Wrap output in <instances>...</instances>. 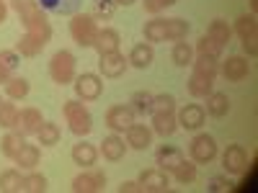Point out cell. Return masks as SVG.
<instances>
[{
  "instance_id": "cell-41",
  "label": "cell",
  "mask_w": 258,
  "mask_h": 193,
  "mask_svg": "<svg viewBox=\"0 0 258 193\" xmlns=\"http://www.w3.org/2000/svg\"><path fill=\"white\" fill-rule=\"evenodd\" d=\"M49 188V180L41 175V173H31L24 178V190L26 193H44Z\"/></svg>"
},
{
  "instance_id": "cell-9",
  "label": "cell",
  "mask_w": 258,
  "mask_h": 193,
  "mask_svg": "<svg viewBox=\"0 0 258 193\" xmlns=\"http://www.w3.org/2000/svg\"><path fill=\"white\" fill-rule=\"evenodd\" d=\"M222 167H225V173H230V175L245 173V167H248L245 149H243L240 144H230L225 152H222Z\"/></svg>"
},
{
  "instance_id": "cell-31",
  "label": "cell",
  "mask_w": 258,
  "mask_h": 193,
  "mask_svg": "<svg viewBox=\"0 0 258 193\" xmlns=\"http://www.w3.org/2000/svg\"><path fill=\"white\" fill-rule=\"evenodd\" d=\"M3 88H6V95L11 98V101H21V98H26L29 95V90H31V82L26 80V77H11L6 85H3Z\"/></svg>"
},
{
  "instance_id": "cell-40",
  "label": "cell",
  "mask_w": 258,
  "mask_h": 193,
  "mask_svg": "<svg viewBox=\"0 0 258 193\" xmlns=\"http://www.w3.org/2000/svg\"><path fill=\"white\" fill-rule=\"evenodd\" d=\"M235 34H238L240 39H245V36H250V34H258V21H255V16L250 13V16H240L238 21H235Z\"/></svg>"
},
{
  "instance_id": "cell-6",
  "label": "cell",
  "mask_w": 258,
  "mask_h": 193,
  "mask_svg": "<svg viewBox=\"0 0 258 193\" xmlns=\"http://www.w3.org/2000/svg\"><path fill=\"white\" fill-rule=\"evenodd\" d=\"M137 183H140L142 193H165L170 188V175L163 173L160 167H150V170H142L140 173Z\"/></svg>"
},
{
  "instance_id": "cell-14",
  "label": "cell",
  "mask_w": 258,
  "mask_h": 193,
  "mask_svg": "<svg viewBox=\"0 0 258 193\" xmlns=\"http://www.w3.org/2000/svg\"><path fill=\"white\" fill-rule=\"evenodd\" d=\"M44 119H41L39 109H24L18 114V124H16V132L24 134V137H36V132L41 129Z\"/></svg>"
},
{
  "instance_id": "cell-8",
  "label": "cell",
  "mask_w": 258,
  "mask_h": 193,
  "mask_svg": "<svg viewBox=\"0 0 258 193\" xmlns=\"http://www.w3.org/2000/svg\"><path fill=\"white\" fill-rule=\"evenodd\" d=\"M132 124H135V111L129 109V106H111V109L106 111V126L116 134H124Z\"/></svg>"
},
{
  "instance_id": "cell-44",
  "label": "cell",
  "mask_w": 258,
  "mask_h": 193,
  "mask_svg": "<svg viewBox=\"0 0 258 193\" xmlns=\"http://www.w3.org/2000/svg\"><path fill=\"white\" fill-rule=\"evenodd\" d=\"M11 8H13L18 16H26V13H31L34 8H39V0H11Z\"/></svg>"
},
{
  "instance_id": "cell-47",
  "label": "cell",
  "mask_w": 258,
  "mask_h": 193,
  "mask_svg": "<svg viewBox=\"0 0 258 193\" xmlns=\"http://www.w3.org/2000/svg\"><path fill=\"white\" fill-rule=\"evenodd\" d=\"M142 6H145V13L158 16L163 11V0H142Z\"/></svg>"
},
{
  "instance_id": "cell-30",
  "label": "cell",
  "mask_w": 258,
  "mask_h": 193,
  "mask_svg": "<svg viewBox=\"0 0 258 193\" xmlns=\"http://www.w3.org/2000/svg\"><path fill=\"white\" fill-rule=\"evenodd\" d=\"M24 142H26V137L18 134L16 129H13V132H8L3 139H0V152H3L8 160H13V157L18 155V149L24 147Z\"/></svg>"
},
{
  "instance_id": "cell-48",
  "label": "cell",
  "mask_w": 258,
  "mask_h": 193,
  "mask_svg": "<svg viewBox=\"0 0 258 193\" xmlns=\"http://www.w3.org/2000/svg\"><path fill=\"white\" fill-rule=\"evenodd\" d=\"M119 193H142V190H140V183L137 180H124L119 185Z\"/></svg>"
},
{
  "instance_id": "cell-21",
  "label": "cell",
  "mask_w": 258,
  "mask_h": 193,
  "mask_svg": "<svg viewBox=\"0 0 258 193\" xmlns=\"http://www.w3.org/2000/svg\"><path fill=\"white\" fill-rule=\"evenodd\" d=\"M230 109H232V103H230V98H227V93H209L207 95V114L209 116H214V119H225L227 114H230Z\"/></svg>"
},
{
  "instance_id": "cell-32",
  "label": "cell",
  "mask_w": 258,
  "mask_h": 193,
  "mask_svg": "<svg viewBox=\"0 0 258 193\" xmlns=\"http://www.w3.org/2000/svg\"><path fill=\"white\" fill-rule=\"evenodd\" d=\"M145 41H150V44L165 41V18L155 16L153 21H147L145 24Z\"/></svg>"
},
{
  "instance_id": "cell-20",
  "label": "cell",
  "mask_w": 258,
  "mask_h": 193,
  "mask_svg": "<svg viewBox=\"0 0 258 193\" xmlns=\"http://www.w3.org/2000/svg\"><path fill=\"white\" fill-rule=\"evenodd\" d=\"M153 116V134L158 137H170L178 129L176 111H163V114H150Z\"/></svg>"
},
{
  "instance_id": "cell-37",
  "label": "cell",
  "mask_w": 258,
  "mask_h": 193,
  "mask_svg": "<svg viewBox=\"0 0 258 193\" xmlns=\"http://www.w3.org/2000/svg\"><path fill=\"white\" fill-rule=\"evenodd\" d=\"M18 106L16 103H0V126L3 129H16V124H18Z\"/></svg>"
},
{
  "instance_id": "cell-11",
  "label": "cell",
  "mask_w": 258,
  "mask_h": 193,
  "mask_svg": "<svg viewBox=\"0 0 258 193\" xmlns=\"http://www.w3.org/2000/svg\"><path fill=\"white\" fill-rule=\"evenodd\" d=\"M204 119H207V111H204V106H199V103H188V106H183V109L176 114L178 126L188 129V132L202 129L204 126Z\"/></svg>"
},
{
  "instance_id": "cell-12",
  "label": "cell",
  "mask_w": 258,
  "mask_h": 193,
  "mask_svg": "<svg viewBox=\"0 0 258 193\" xmlns=\"http://www.w3.org/2000/svg\"><path fill=\"white\" fill-rule=\"evenodd\" d=\"M47 44H49V39H47V36L26 31L24 36H21V39L16 41V52H18L21 57H39L41 52H44V47H47Z\"/></svg>"
},
{
  "instance_id": "cell-7",
  "label": "cell",
  "mask_w": 258,
  "mask_h": 193,
  "mask_svg": "<svg viewBox=\"0 0 258 193\" xmlns=\"http://www.w3.org/2000/svg\"><path fill=\"white\" fill-rule=\"evenodd\" d=\"M126 67H129V59H126L121 52L101 54V59H98V70H101V75H103V77H109V80L121 77V75L126 72Z\"/></svg>"
},
{
  "instance_id": "cell-2",
  "label": "cell",
  "mask_w": 258,
  "mask_h": 193,
  "mask_svg": "<svg viewBox=\"0 0 258 193\" xmlns=\"http://www.w3.org/2000/svg\"><path fill=\"white\" fill-rule=\"evenodd\" d=\"M70 36H73V41L78 47L91 49L96 44V36H98L96 18L91 13H73V18H70Z\"/></svg>"
},
{
  "instance_id": "cell-43",
  "label": "cell",
  "mask_w": 258,
  "mask_h": 193,
  "mask_svg": "<svg viewBox=\"0 0 258 193\" xmlns=\"http://www.w3.org/2000/svg\"><path fill=\"white\" fill-rule=\"evenodd\" d=\"M114 11H116V3H114V0H96V6H93V18L111 21V18H114Z\"/></svg>"
},
{
  "instance_id": "cell-19",
  "label": "cell",
  "mask_w": 258,
  "mask_h": 193,
  "mask_svg": "<svg viewBox=\"0 0 258 193\" xmlns=\"http://www.w3.org/2000/svg\"><path fill=\"white\" fill-rule=\"evenodd\" d=\"M101 155H103V160H109V162H119L124 155H126V144H124V139L114 132V134H109L103 142H101Z\"/></svg>"
},
{
  "instance_id": "cell-27",
  "label": "cell",
  "mask_w": 258,
  "mask_h": 193,
  "mask_svg": "<svg viewBox=\"0 0 258 193\" xmlns=\"http://www.w3.org/2000/svg\"><path fill=\"white\" fill-rule=\"evenodd\" d=\"M24 190V175L16 167L0 173V193H21Z\"/></svg>"
},
{
  "instance_id": "cell-50",
  "label": "cell",
  "mask_w": 258,
  "mask_h": 193,
  "mask_svg": "<svg viewBox=\"0 0 258 193\" xmlns=\"http://www.w3.org/2000/svg\"><path fill=\"white\" fill-rule=\"evenodd\" d=\"M114 3H116V6H132L135 0H114Z\"/></svg>"
},
{
  "instance_id": "cell-10",
  "label": "cell",
  "mask_w": 258,
  "mask_h": 193,
  "mask_svg": "<svg viewBox=\"0 0 258 193\" xmlns=\"http://www.w3.org/2000/svg\"><path fill=\"white\" fill-rule=\"evenodd\" d=\"M220 75H222L227 82H240V80H245V77L250 75V64H248V59L240 57V54L227 57V59L222 62V67H220Z\"/></svg>"
},
{
  "instance_id": "cell-35",
  "label": "cell",
  "mask_w": 258,
  "mask_h": 193,
  "mask_svg": "<svg viewBox=\"0 0 258 193\" xmlns=\"http://www.w3.org/2000/svg\"><path fill=\"white\" fill-rule=\"evenodd\" d=\"M170 175H173V178H176V183H181V185H191L194 180H197V162L183 157V162H181V165H178Z\"/></svg>"
},
{
  "instance_id": "cell-34",
  "label": "cell",
  "mask_w": 258,
  "mask_h": 193,
  "mask_svg": "<svg viewBox=\"0 0 258 193\" xmlns=\"http://www.w3.org/2000/svg\"><path fill=\"white\" fill-rule=\"evenodd\" d=\"M36 139H39L41 147H54V144H59V126H57L54 121H44V124H41V129L36 132Z\"/></svg>"
},
{
  "instance_id": "cell-13",
  "label": "cell",
  "mask_w": 258,
  "mask_h": 193,
  "mask_svg": "<svg viewBox=\"0 0 258 193\" xmlns=\"http://www.w3.org/2000/svg\"><path fill=\"white\" fill-rule=\"evenodd\" d=\"M106 185V175L103 170H91V173H80L73 180V190L75 193H98Z\"/></svg>"
},
{
  "instance_id": "cell-26",
  "label": "cell",
  "mask_w": 258,
  "mask_h": 193,
  "mask_svg": "<svg viewBox=\"0 0 258 193\" xmlns=\"http://www.w3.org/2000/svg\"><path fill=\"white\" fill-rule=\"evenodd\" d=\"M39 157H41L39 147H36V144L24 142V147H21V149H18V155L13 157V162H16V165H21L24 170H34V167L39 165Z\"/></svg>"
},
{
  "instance_id": "cell-46",
  "label": "cell",
  "mask_w": 258,
  "mask_h": 193,
  "mask_svg": "<svg viewBox=\"0 0 258 193\" xmlns=\"http://www.w3.org/2000/svg\"><path fill=\"white\" fill-rule=\"evenodd\" d=\"M227 188H230V180H227V178H222V175L212 178V180H209V185H207V190H212V193H225Z\"/></svg>"
},
{
  "instance_id": "cell-51",
  "label": "cell",
  "mask_w": 258,
  "mask_h": 193,
  "mask_svg": "<svg viewBox=\"0 0 258 193\" xmlns=\"http://www.w3.org/2000/svg\"><path fill=\"white\" fill-rule=\"evenodd\" d=\"M178 0H163V8H170V6H176Z\"/></svg>"
},
{
  "instance_id": "cell-18",
  "label": "cell",
  "mask_w": 258,
  "mask_h": 193,
  "mask_svg": "<svg viewBox=\"0 0 258 193\" xmlns=\"http://www.w3.org/2000/svg\"><path fill=\"white\" fill-rule=\"evenodd\" d=\"M129 64L132 67H137V70H147L150 64H153V59H155V49H153V44L150 41H142V44H135L132 47V52H129Z\"/></svg>"
},
{
  "instance_id": "cell-39",
  "label": "cell",
  "mask_w": 258,
  "mask_h": 193,
  "mask_svg": "<svg viewBox=\"0 0 258 193\" xmlns=\"http://www.w3.org/2000/svg\"><path fill=\"white\" fill-rule=\"evenodd\" d=\"M194 52L197 54H204V57H214V59H220V54H222V47L217 44V41H212L207 34L197 41V47H194Z\"/></svg>"
},
{
  "instance_id": "cell-4",
  "label": "cell",
  "mask_w": 258,
  "mask_h": 193,
  "mask_svg": "<svg viewBox=\"0 0 258 193\" xmlns=\"http://www.w3.org/2000/svg\"><path fill=\"white\" fill-rule=\"evenodd\" d=\"M73 88H75V98H78V101H83V103H93V101H98L101 93H103V77L96 75V72L75 75Z\"/></svg>"
},
{
  "instance_id": "cell-28",
  "label": "cell",
  "mask_w": 258,
  "mask_h": 193,
  "mask_svg": "<svg viewBox=\"0 0 258 193\" xmlns=\"http://www.w3.org/2000/svg\"><path fill=\"white\" fill-rule=\"evenodd\" d=\"M191 64H194V72H197V75H204V77H209V80H217V75H220V62L214 59V57L199 54Z\"/></svg>"
},
{
  "instance_id": "cell-29",
  "label": "cell",
  "mask_w": 258,
  "mask_h": 193,
  "mask_svg": "<svg viewBox=\"0 0 258 193\" xmlns=\"http://www.w3.org/2000/svg\"><path fill=\"white\" fill-rule=\"evenodd\" d=\"M129 109L135 111V116H150L153 114V93H147V90H137L132 93V98H129Z\"/></svg>"
},
{
  "instance_id": "cell-3",
  "label": "cell",
  "mask_w": 258,
  "mask_h": 193,
  "mask_svg": "<svg viewBox=\"0 0 258 193\" xmlns=\"http://www.w3.org/2000/svg\"><path fill=\"white\" fill-rule=\"evenodd\" d=\"M49 77L57 85H70L75 80V54L68 49L54 52V57L49 59Z\"/></svg>"
},
{
  "instance_id": "cell-53",
  "label": "cell",
  "mask_w": 258,
  "mask_h": 193,
  "mask_svg": "<svg viewBox=\"0 0 258 193\" xmlns=\"http://www.w3.org/2000/svg\"><path fill=\"white\" fill-rule=\"evenodd\" d=\"M0 103H3V98H0Z\"/></svg>"
},
{
  "instance_id": "cell-42",
  "label": "cell",
  "mask_w": 258,
  "mask_h": 193,
  "mask_svg": "<svg viewBox=\"0 0 258 193\" xmlns=\"http://www.w3.org/2000/svg\"><path fill=\"white\" fill-rule=\"evenodd\" d=\"M163 111H176V98L170 93L153 95V114H163Z\"/></svg>"
},
{
  "instance_id": "cell-45",
  "label": "cell",
  "mask_w": 258,
  "mask_h": 193,
  "mask_svg": "<svg viewBox=\"0 0 258 193\" xmlns=\"http://www.w3.org/2000/svg\"><path fill=\"white\" fill-rule=\"evenodd\" d=\"M240 44H243V52L248 57H255L258 54V34H250V36L240 39Z\"/></svg>"
},
{
  "instance_id": "cell-1",
  "label": "cell",
  "mask_w": 258,
  "mask_h": 193,
  "mask_svg": "<svg viewBox=\"0 0 258 193\" xmlns=\"http://www.w3.org/2000/svg\"><path fill=\"white\" fill-rule=\"evenodd\" d=\"M62 114H64V121H68L70 132L75 137H88L93 132V116L85 109L83 101H64Z\"/></svg>"
},
{
  "instance_id": "cell-49",
  "label": "cell",
  "mask_w": 258,
  "mask_h": 193,
  "mask_svg": "<svg viewBox=\"0 0 258 193\" xmlns=\"http://www.w3.org/2000/svg\"><path fill=\"white\" fill-rule=\"evenodd\" d=\"M6 18H8V6L6 0H0V24H6Z\"/></svg>"
},
{
  "instance_id": "cell-23",
  "label": "cell",
  "mask_w": 258,
  "mask_h": 193,
  "mask_svg": "<svg viewBox=\"0 0 258 193\" xmlns=\"http://www.w3.org/2000/svg\"><path fill=\"white\" fill-rule=\"evenodd\" d=\"M18 64H21V54L16 49H3L0 52V85H6L13 72L18 70Z\"/></svg>"
},
{
  "instance_id": "cell-52",
  "label": "cell",
  "mask_w": 258,
  "mask_h": 193,
  "mask_svg": "<svg viewBox=\"0 0 258 193\" xmlns=\"http://www.w3.org/2000/svg\"><path fill=\"white\" fill-rule=\"evenodd\" d=\"M250 11H253V16H255V11H258V0H250Z\"/></svg>"
},
{
  "instance_id": "cell-25",
  "label": "cell",
  "mask_w": 258,
  "mask_h": 193,
  "mask_svg": "<svg viewBox=\"0 0 258 193\" xmlns=\"http://www.w3.org/2000/svg\"><path fill=\"white\" fill-rule=\"evenodd\" d=\"M207 36H209L212 41H217V44L225 49V47L230 44V39H232V29H230L227 21H222V18H214L212 24H209V29H207Z\"/></svg>"
},
{
  "instance_id": "cell-17",
  "label": "cell",
  "mask_w": 258,
  "mask_h": 193,
  "mask_svg": "<svg viewBox=\"0 0 258 193\" xmlns=\"http://www.w3.org/2000/svg\"><path fill=\"white\" fill-rule=\"evenodd\" d=\"M119 44H121L119 31L111 29V26H106V29H98V36H96L93 49H96L98 57H101V54H109V52H119Z\"/></svg>"
},
{
  "instance_id": "cell-24",
  "label": "cell",
  "mask_w": 258,
  "mask_h": 193,
  "mask_svg": "<svg viewBox=\"0 0 258 193\" xmlns=\"http://www.w3.org/2000/svg\"><path fill=\"white\" fill-rule=\"evenodd\" d=\"M186 90H188V95H194V98H207V95L214 90V80L191 72V77H188V82H186Z\"/></svg>"
},
{
  "instance_id": "cell-33",
  "label": "cell",
  "mask_w": 258,
  "mask_h": 193,
  "mask_svg": "<svg viewBox=\"0 0 258 193\" xmlns=\"http://www.w3.org/2000/svg\"><path fill=\"white\" fill-rule=\"evenodd\" d=\"M188 34V24L183 18H165V41H181Z\"/></svg>"
},
{
  "instance_id": "cell-16",
  "label": "cell",
  "mask_w": 258,
  "mask_h": 193,
  "mask_svg": "<svg viewBox=\"0 0 258 193\" xmlns=\"http://www.w3.org/2000/svg\"><path fill=\"white\" fill-rule=\"evenodd\" d=\"M155 162H158V167L163 170V173H173V170L183 162V152L178 147H170V144H163L158 152H155Z\"/></svg>"
},
{
  "instance_id": "cell-22",
  "label": "cell",
  "mask_w": 258,
  "mask_h": 193,
  "mask_svg": "<svg viewBox=\"0 0 258 193\" xmlns=\"http://www.w3.org/2000/svg\"><path fill=\"white\" fill-rule=\"evenodd\" d=\"M73 162L75 165H80V167H93L96 165V160H98V149L93 147V144H88V142H78L75 147H73Z\"/></svg>"
},
{
  "instance_id": "cell-15",
  "label": "cell",
  "mask_w": 258,
  "mask_h": 193,
  "mask_svg": "<svg viewBox=\"0 0 258 193\" xmlns=\"http://www.w3.org/2000/svg\"><path fill=\"white\" fill-rule=\"evenodd\" d=\"M124 134H126V147L137 149V152H142V149H147L153 144V129L145 124H132Z\"/></svg>"
},
{
  "instance_id": "cell-38",
  "label": "cell",
  "mask_w": 258,
  "mask_h": 193,
  "mask_svg": "<svg viewBox=\"0 0 258 193\" xmlns=\"http://www.w3.org/2000/svg\"><path fill=\"white\" fill-rule=\"evenodd\" d=\"M80 0H41L44 11H54V13H78Z\"/></svg>"
},
{
  "instance_id": "cell-5",
  "label": "cell",
  "mask_w": 258,
  "mask_h": 193,
  "mask_svg": "<svg viewBox=\"0 0 258 193\" xmlns=\"http://www.w3.org/2000/svg\"><path fill=\"white\" fill-rule=\"evenodd\" d=\"M188 152H191V160L197 165H209L217 157V139L212 134H197L188 144Z\"/></svg>"
},
{
  "instance_id": "cell-36",
  "label": "cell",
  "mask_w": 258,
  "mask_h": 193,
  "mask_svg": "<svg viewBox=\"0 0 258 193\" xmlns=\"http://www.w3.org/2000/svg\"><path fill=\"white\" fill-rule=\"evenodd\" d=\"M194 54H197V52H194V47L186 44V41L181 39V41H176L173 54H170V57H173V62L178 64V67H188V64L194 62Z\"/></svg>"
}]
</instances>
